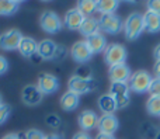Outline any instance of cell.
I'll return each instance as SVG.
<instances>
[{"label": "cell", "instance_id": "cell-1", "mask_svg": "<svg viewBox=\"0 0 160 139\" xmlns=\"http://www.w3.org/2000/svg\"><path fill=\"white\" fill-rule=\"evenodd\" d=\"M145 31V24H143V16L139 13H132L128 16V18L124 22V32L127 39L133 41V39L139 38L142 32Z\"/></svg>", "mask_w": 160, "mask_h": 139}, {"label": "cell", "instance_id": "cell-2", "mask_svg": "<svg viewBox=\"0 0 160 139\" xmlns=\"http://www.w3.org/2000/svg\"><path fill=\"white\" fill-rule=\"evenodd\" d=\"M152 80H153V77L146 70H138V72L132 73L129 82H128V86H129V90L142 94V93H146L149 90Z\"/></svg>", "mask_w": 160, "mask_h": 139}, {"label": "cell", "instance_id": "cell-3", "mask_svg": "<svg viewBox=\"0 0 160 139\" xmlns=\"http://www.w3.org/2000/svg\"><path fill=\"white\" fill-rule=\"evenodd\" d=\"M127 56H128L127 49L121 44H110V45H107V48L104 51V61L110 66L125 63Z\"/></svg>", "mask_w": 160, "mask_h": 139}, {"label": "cell", "instance_id": "cell-4", "mask_svg": "<svg viewBox=\"0 0 160 139\" xmlns=\"http://www.w3.org/2000/svg\"><path fill=\"white\" fill-rule=\"evenodd\" d=\"M39 25L41 28L48 34H56L62 30L63 27V22L59 18V16L56 13L51 10H47L41 14V18H39Z\"/></svg>", "mask_w": 160, "mask_h": 139}, {"label": "cell", "instance_id": "cell-5", "mask_svg": "<svg viewBox=\"0 0 160 139\" xmlns=\"http://www.w3.org/2000/svg\"><path fill=\"white\" fill-rule=\"evenodd\" d=\"M108 94L114 97L117 103V108H124L129 104V86H128V83H121V82L111 83Z\"/></svg>", "mask_w": 160, "mask_h": 139}, {"label": "cell", "instance_id": "cell-6", "mask_svg": "<svg viewBox=\"0 0 160 139\" xmlns=\"http://www.w3.org/2000/svg\"><path fill=\"white\" fill-rule=\"evenodd\" d=\"M100 24V30L104 31L107 34H111V35H115V34L121 32V30L124 28V24H122V20L114 14H101L98 20Z\"/></svg>", "mask_w": 160, "mask_h": 139}, {"label": "cell", "instance_id": "cell-7", "mask_svg": "<svg viewBox=\"0 0 160 139\" xmlns=\"http://www.w3.org/2000/svg\"><path fill=\"white\" fill-rule=\"evenodd\" d=\"M68 86H69V92L80 96V94H84V93H88V92H91V90H94L97 86V83L93 80V79L86 80V79L78 77V76H72V77L69 79Z\"/></svg>", "mask_w": 160, "mask_h": 139}, {"label": "cell", "instance_id": "cell-8", "mask_svg": "<svg viewBox=\"0 0 160 139\" xmlns=\"http://www.w3.org/2000/svg\"><path fill=\"white\" fill-rule=\"evenodd\" d=\"M24 37L18 30H8L0 35V48L4 51L18 49V45Z\"/></svg>", "mask_w": 160, "mask_h": 139}, {"label": "cell", "instance_id": "cell-9", "mask_svg": "<svg viewBox=\"0 0 160 139\" xmlns=\"http://www.w3.org/2000/svg\"><path fill=\"white\" fill-rule=\"evenodd\" d=\"M70 55H72L75 62L84 65L86 62L90 61V58L93 56V52L90 51L86 41H78L76 44H73L72 49H70Z\"/></svg>", "mask_w": 160, "mask_h": 139}, {"label": "cell", "instance_id": "cell-10", "mask_svg": "<svg viewBox=\"0 0 160 139\" xmlns=\"http://www.w3.org/2000/svg\"><path fill=\"white\" fill-rule=\"evenodd\" d=\"M108 76H110V79H111V83H115V82L127 83V82H129L132 73H131V69L127 63H119V65L110 66V69H108Z\"/></svg>", "mask_w": 160, "mask_h": 139}, {"label": "cell", "instance_id": "cell-11", "mask_svg": "<svg viewBox=\"0 0 160 139\" xmlns=\"http://www.w3.org/2000/svg\"><path fill=\"white\" fill-rule=\"evenodd\" d=\"M37 87L41 90L42 94H52L59 89V82L51 73H42L38 77V83Z\"/></svg>", "mask_w": 160, "mask_h": 139}, {"label": "cell", "instance_id": "cell-12", "mask_svg": "<svg viewBox=\"0 0 160 139\" xmlns=\"http://www.w3.org/2000/svg\"><path fill=\"white\" fill-rule=\"evenodd\" d=\"M119 127V121L118 118L114 114H102L98 120V131L101 134H107V135H114L117 132Z\"/></svg>", "mask_w": 160, "mask_h": 139}, {"label": "cell", "instance_id": "cell-13", "mask_svg": "<svg viewBox=\"0 0 160 139\" xmlns=\"http://www.w3.org/2000/svg\"><path fill=\"white\" fill-rule=\"evenodd\" d=\"M98 120H100V117L93 111V110H84V111L80 112L79 117H78L79 127L84 132L96 128V127L98 125Z\"/></svg>", "mask_w": 160, "mask_h": 139}, {"label": "cell", "instance_id": "cell-14", "mask_svg": "<svg viewBox=\"0 0 160 139\" xmlns=\"http://www.w3.org/2000/svg\"><path fill=\"white\" fill-rule=\"evenodd\" d=\"M42 96L44 94L41 93V90L37 86H32V84L25 86L21 93V98L27 106H37V104H39L42 100Z\"/></svg>", "mask_w": 160, "mask_h": 139}, {"label": "cell", "instance_id": "cell-15", "mask_svg": "<svg viewBox=\"0 0 160 139\" xmlns=\"http://www.w3.org/2000/svg\"><path fill=\"white\" fill-rule=\"evenodd\" d=\"M143 24L145 31H148L149 34L160 32V14H156L153 11H146L143 14Z\"/></svg>", "mask_w": 160, "mask_h": 139}, {"label": "cell", "instance_id": "cell-16", "mask_svg": "<svg viewBox=\"0 0 160 139\" xmlns=\"http://www.w3.org/2000/svg\"><path fill=\"white\" fill-rule=\"evenodd\" d=\"M84 18L86 17L78 10V7L70 8L66 13V16H65V25H66L69 30H79L82 22L84 21Z\"/></svg>", "mask_w": 160, "mask_h": 139}, {"label": "cell", "instance_id": "cell-17", "mask_svg": "<svg viewBox=\"0 0 160 139\" xmlns=\"http://www.w3.org/2000/svg\"><path fill=\"white\" fill-rule=\"evenodd\" d=\"M79 31H80V34H82V35L86 37V38L94 35V34H98L100 32L98 20L94 18V17H86L84 21H83L82 25H80Z\"/></svg>", "mask_w": 160, "mask_h": 139}, {"label": "cell", "instance_id": "cell-18", "mask_svg": "<svg viewBox=\"0 0 160 139\" xmlns=\"http://www.w3.org/2000/svg\"><path fill=\"white\" fill-rule=\"evenodd\" d=\"M86 42H87L88 48H90V51L93 53H100L102 51H105V48H107V39L100 32L86 38Z\"/></svg>", "mask_w": 160, "mask_h": 139}, {"label": "cell", "instance_id": "cell-19", "mask_svg": "<svg viewBox=\"0 0 160 139\" xmlns=\"http://www.w3.org/2000/svg\"><path fill=\"white\" fill-rule=\"evenodd\" d=\"M56 48H58V45L53 41H51V39H44V41L38 42L37 53H38L42 59H53Z\"/></svg>", "mask_w": 160, "mask_h": 139}, {"label": "cell", "instance_id": "cell-20", "mask_svg": "<svg viewBox=\"0 0 160 139\" xmlns=\"http://www.w3.org/2000/svg\"><path fill=\"white\" fill-rule=\"evenodd\" d=\"M37 48H38V44H37V41L34 38H31V37H24L18 45L20 53H21L22 56H25V58H31L32 55H35Z\"/></svg>", "mask_w": 160, "mask_h": 139}, {"label": "cell", "instance_id": "cell-21", "mask_svg": "<svg viewBox=\"0 0 160 139\" xmlns=\"http://www.w3.org/2000/svg\"><path fill=\"white\" fill-rule=\"evenodd\" d=\"M79 103H80V97L72 92H66L61 97V107L65 111H73V110H76L79 107Z\"/></svg>", "mask_w": 160, "mask_h": 139}, {"label": "cell", "instance_id": "cell-22", "mask_svg": "<svg viewBox=\"0 0 160 139\" xmlns=\"http://www.w3.org/2000/svg\"><path fill=\"white\" fill-rule=\"evenodd\" d=\"M98 108L102 111V114H114L117 111V103L111 94H104L98 98Z\"/></svg>", "mask_w": 160, "mask_h": 139}, {"label": "cell", "instance_id": "cell-23", "mask_svg": "<svg viewBox=\"0 0 160 139\" xmlns=\"http://www.w3.org/2000/svg\"><path fill=\"white\" fill-rule=\"evenodd\" d=\"M118 6L119 2L117 0H100L97 2V11H100L101 14H114Z\"/></svg>", "mask_w": 160, "mask_h": 139}, {"label": "cell", "instance_id": "cell-24", "mask_svg": "<svg viewBox=\"0 0 160 139\" xmlns=\"http://www.w3.org/2000/svg\"><path fill=\"white\" fill-rule=\"evenodd\" d=\"M18 6L16 0H0V16H11L18 10Z\"/></svg>", "mask_w": 160, "mask_h": 139}, {"label": "cell", "instance_id": "cell-25", "mask_svg": "<svg viewBox=\"0 0 160 139\" xmlns=\"http://www.w3.org/2000/svg\"><path fill=\"white\" fill-rule=\"evenodd\" d=\"M78 10L84 17H91V14L97 10V2L94 0H82L78 3Z\"/></svg>", "mask_w": 160, "mask_h": 139}, {"label": "cell", "instance_id": "cell-26", "mask_svg": "<svg viewBox=\"0 0 160 139\" xmlns=\"http://www.w3.org/2000/svg\"><path fill=\"white\" fill-rule=\"evenodd\" d=\"M146 110L153 117H160V97H150L146 103Z\"/></svg>", "mask_w": 160, "mask_h": 139}, {"label": "cell", "instance_id": "cell-27", "mask_svg": "<svg viewBox=\"0 0 160 139\" xmlns=\"http://www.w3.org/2000/svg\"><path fill=\"white\" fill-rule=\"evenodd\" d=\"M148 93L150 94V97H160V79L159 77H155L152 80Z\"/></svg>", "mask_w": 160, "mask_h": 139}, {"label": "cell", "instance_id": "cell-28", "mask_svg": "<svg viewBox=\"0 0 160 139\" xmlns=\"http://www.w3.org/2000/svg\"><path fill=\"white\" fill-rule=\"evenodd\" d=\"M75 76H78V77H80V79H86V80H88V79H91V69L87 66V65H82V66L78 67Z\"/></svg>", "mask_w": 160, "mask_h": 139}, {"label": "cell", "instance_id": "cell-29", "mask_svg": "<svg viewBox=\"0 0 160 139\" xmlns=\"http://www.w3.org/2000/svg\"><path fill=\"white\" fill-rule=\"evenodd\" d=\"M8 115H10V107L7 104H2L0 106V125L7 121Z\"/></svg>", "mask_w": 160, "mask_h": 139}, {"label": "cell", "instance_id": "cell-30", "mask_svg": "<svg viewBox=\"0 0 160 139\" xmlns=\"http://www.w3.org/2000/svg\"><path fill=\"white\" fill-rule=\"evenodd\" d=\"M25 134H27V139H47V135L39 129H30Z\"/></svg>", "mask_w": 160, "mask_h": 139}, {"label": "cell", "instance_id": "cell-31", "mask_svg": "<svg viewBox=\"0 0 160 139\" xmlns=\"http://www.w3.org/2000/svg\"><path fill=\"white\" fill-rule=\"evenodd\" d=\"M47 124L49 127H52V128H58V127L61 125V118L56 114H51L47 117Z\"/></svg>", "mask_w": 160, "mask_h": 139}, {"label": "cell", "instance_id": "cell-32", "mask_svg": "<svg viewBox=\"0 0 160 139\" xmlns=\"http://www.w3.org/2000/svg\"><path fill=\"white\" fill-rule=\"evenodd\" d=\"M148 11H153L156 14H160V0H150V2H148Z\"/></svg>", "mask_w": 160, "mask_h": 139}, {"label": "cell", "instance_id": "cell-33", "mask_svg": "<svg viewBox=\"0 0 160 139\" xmlns=\"http://www.w3.org/2000/svg\"><path fill=\"white\" fill-rule=\"evenodd\" d=\"M65 56H66V49H65L63 47L56 48V52H55V55H53V59H55V61H62Z\"/></svg>", "mask_w": 160, "mask_h": 139}, {"label": "cell", "instance_id": "cell-34", "mask_svg": "<svg viewBox=\"0 0 160 139\" xmlns=\"http://www.w3.org/2000/svg\"><path fill=\"white\" fill-rule=\"evenodd\" d=\"M7 69H8V62H7V59H6L4 56L0 55V75H4V73L7 72Z\"/></svg>", "mask_w": 160, "mask_h": 139}, {"label": "cell", "instance_id": "cell-35", "mask_svg": "<svg viewBox=\"0 0 160 139\" xmlns=\"http://www.w3.org/2000/svg\"><path fill=\"white\" fill-rule=\"evenodd\" d=\"M72 139H91V137L87 134V132L82 131V132H78V134L73 135V138H72Z\"/></svg>", "mask_w": 160, "mask_h": 139}, {"label": "cell", "instance_id": "cell-36", "mask_svg": "<svg viewBox=\"0 0 160 139\" xmlns=\"http://www.w3.org/2000/svg\"><path fill=\"white\" fill-rule=\"evenodd\" d=\"M153 73H155L156 77L160 79V61H156L153 65Z\"/></svg>", "mask_w": 160, "mask_h": 139}, {"label": "cell", "instance_id": "cell-37", "mask_svg": "<svg viewBox=\"0 0 160 139\" xmlns=\"http://www.w3.org/2000/svg\"><path fill=\"white\" fill-rule=\"evenodd\" d=\"M153 58H155L156 61H160V44L156 45V48L153 49Z\"/></svg>", "mask_w": 160, "mask_h": 139}, {"label": "cell", "instance_id": "cell-38", "mask_svg": "<svg viewBox=\"0 0 160 139\" xmlns=\"http://www.w3.org/2000/svg\"><path fill=\"white\" fill-rule=\"evenodd\" d=\"M96 139H115V138H114V135H107V134L98 132V135L96 137Z\"/></svg>", "mask_w": 160, "mask_h": 139}, {"label": "cell", "instance_id": "cell-39", "mask_svg": "<svg viewBox=\"0 0 160 139\" xmlns=\"http://www.w3.org/2000/svg\"><path fill=\"white\" fill-rule=\"evenodd\" d=\"M2 139H20V138H18L17 134H7V135H4Z\"/></svg>", "mask_w": 160, "mask_h": 139}, {"label": "cell", "instance_id": "cell-40", "mask_svg": "<svg viewBox=\"0 0 160 139\" xmlns=\"http://www.w3.org/2000/svg\"><path fill=\"white\" fill-rule=\"evenodd\" d=\"M31 59H34V62H35V63H39V62H41V61H44V59H42L41 56L38 55V53H35V55H32V56H31Z\"/></svg>", "mask_w": 160, "mask_h": 139}, {"label": "cell", "instance_id": "cell-41", "mask_svg": "<svg viewBox=\"0 0 160 139\" xmlns=\"http://www.w3.org/2000/svg\"><path fill=\"white\" fill-rule=\"evenodd\" d=\"M47 139H62V137L58 134H52V135H48Z\"/></svg>", "mask_w": 160, "mask_h": 139}, {"label": "cell", "instance_id": "cell-42", "mask_svg": "<svg viewBox=\"0 0 160 139\" xmlns=\"http://www.w3.org/2000/svg\"><path fill=\"white\" fill-rule=\"evenodd\" d=\"M3 104V97H2V94H0V106Z\"/></svg>", "mask_w": 160, "mask_h": 139}]
</instances>
